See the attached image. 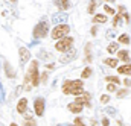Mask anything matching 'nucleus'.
<instances>
[{
	"mask_svg": "<svg viewBox=\"0 0 131 126\" xmlns=\"http://www.w3.org/2000/svg\"><path fill=\"white\" fill-rule=\"evenodd\" d=\"M63 93H64V94L79 96L81 93H84V82H82L81 79H75V81H64Z\"/></svg>",
	"mask_w": 131,
	"mask_h": 126,
	"instance_id": "f257e3e1",
	"label": "nucleus"
},
{
	"mask_svg": "<svg viewBox=\"0 0 131 126\" xmlns=\"http://www.w3.org/2000/svg\"><path fill=\"white\" fill-rule=\"evenodd\" d=\"M38 62L32 61L31 67L28 68V73H26V78H25V85H26V90H31V85L37 87L38 85Z\"/></svg>",
	"mask_w": 131,
	"mask_h": 126,
	"instance_id": "f03ea898",
	"label": "nucleus"
},
{
	"mask_svg": "<svg viewBox=\"0 0 131 126\" xmlns=\"http://www.w3.org/2000/svg\"><path fill=\"white\" fill-rule=\"evenodd\" d=\"M69 32H70V28H69V24H66V23H61V24H57L52 32H50V36L53 38V40H61V38H64L69 35Z\"/></svg>",
	"mask_w": 131,
	"mask_h": 126,
	"instance_id": "7ed1b4c3",
	"label": "nucleus"
},
{
	"mask_svg": "<svg viewBox=\"0 0 131 126\" xmlns=\"http://www.w3.org/2000/svg\"><path fill=\"white\" fill-rule=\"evenodd\" d=\"M49 32V23L46 20H41L35 28H34V38H44Z\"/></svg>",
	"mask_w": 131,
	"mask_h": 126,
	"instance_id": "20e7f679",
	"label": "nucleus"
},
{
	"mask_svg": "<svg viewBox=\"0 0 131 126\" xmlns=\"http://www.w3.org/2000/svg\"><path fill=\"white\" fill-rule=\"evenodd\" d=\"M72 46H73V38H70V36H64V38H61V40L57 41L55 49H57L58 52H67V50L72 49Z\"/></svg>",
	"mask_w": 131,
	"mask_h": 126,
	"instance_id": "39448f33",
	"label": "nucleus"
},
{
	"mask_svg": "<svg viewBox=\"0 0 131 126\" xmlns=\"http://www.w3.org/2000/svg\"><path fill=\"white\" fill-rule=\"evenodd\" d=\"M44 106H46L44 99H41V97L35 99V102H34V108H35V114H37L38 117H43V116H44Z\"/></svg>",
	"mask_w": 131,
	"mask_h": 126,
	"instance_id": "423d86ee",
	"label": "nucleus"
},
{
	"mask_svg": "<svg viewBox=\"0 0 131 126\" xmlns=\"http://www.w3.org/2000/svg\"><path fill=\"white\" fill-rule=\"evenodd\" d=\"M18 55H20V65H25L31 59V52L26 47H20L18 49Z\"/></svg>",
	"mask_w": 131,
	"mask_h": 126,
	"instance_id": "0eeeda50",
	"label": "nucleus"
},
{
	"mask_svg": "<svg viewBox=\"0 0 131 126\" xmlns=\"http://www.w3.org/2000/svg\"><path fill=\"white\" fill-rule=\"evenodd\" d=\"M26 109H28V99L26 97H21L18 100V103H17V112L18 114H25Z\"/></svg>",
	"mask_w": 131,
	"mask_h": 126,
	"instance_id": "6e6552de",
	"label": "nucleus"
},
{
	"mask_svg": "<svg viewBox=\"0 0 131 126\" xmlns=\"http://www.w3.org/2000/svg\"><path fill=\"white\" fill-rule=\"evenodd\" d=\"M75 102H78V103H81V105L90 106V93H81V94L76 97Z\"/></svg>",
	"mask_w": 131,
	"mask_h": 126,
	"instance_id": "1a4fd4ad",
	"label": "nucleus"
},
{
	"mask_svg": "<svg viewBox=\"0 0 131 126\" xmlns=\"http://www.w3.org/2000/svg\"><path fill=\"white\" fill-rule=\"evenodd\" d=\"M82 108H84V105H81V103H78V102H72V103H69V106H67V109H69L70 112H75V114H79V112L82 111Z\"/></svg>",
	"mask_w": 131,
	"mask_h": 126,
	"instance_id": "9d476101",
	"label": "nucleus"
},
{
	"mask_svg": "<svg viewBox=\"0 0 131 126\" xmlns=\"http://www.w3.org/2000/svg\"><path fill=\"white\" fill-rule=\"evenodd\" d=\"M75 56H76V50H75V49L72 47V49H70V53H69V50H67V53L61 56V59H60V61H61L63 64H66V62H70V61H72V59H73Z\"/></svg>",
	"mask_w": 131,
	"mask_h": 126,
	"instance_id": "9b49d317",
	"label": "nucleus"
},
{
	"mask_svg": "<svg viewBox=\"0 0 131 126\" xmlns=\"http://www.w3.org/2000/svg\"><path fill=\"white\" fill-rule=\"evenodd\" d=\"M117 59L128 64V61H130V52H128L127 49H122V50H119V52H117Z\"/></svg>",
	"mask_w": 131,
	"mask_h": 126,
	"instance_id": "f8f14e48",
	"label": "nucleus"
},
{
	"mask_svg": "<svg viewBox=\"0 0 131 126\" xmlns=\"http://www.w3.org/2000/svg\"><path fill=\"white\" fill-rule=\"evenodd\" d=\"M3 68H5V73H6V76H8V78H11V79H12V78H15V70L11 67V64H9V62L3 64Z\"/></svg>",
	"mask_w": 131,
	"mask_h": 126,
	"instance_id": "ddd939ff",
	"label": "nucleus"
},
{
	"mask_svg": "<svg viewBox=\"0 0 131 126\" xmlns=\"http://www.w3.org/2000/svg\"><path fill=\"white\" fill-rule=\"evenodd\" d=\"M117 73L131 76V64H125V65H122V67H117Z\"/></svg>",
	"mask_w": 131,
	"mask_h": 126,
	"instance_id": "4468645a",
	"label": "nucleus"
},
{
	"mask_svg": "<svg viewBox=\"0 0 131 126\" xmlns=\"http://www.w3.org/2000/svg\"><path fill=\"white\" fill-rule=\"evenodd\" d=\"M93 23H96V24H99V23H107V15L105 14H96L95 17H93Z\"/></svg>",
	"mask_w": 131,
	"mask_h": 126,
	"instance_id": "2eb2a0df",
	"label": "nucleus"
},
{
	"mask_svg": "<svg viewBox=\"0 0 131 126\" xmlns=\"http://www.w3.org/2000/svg\"><path fill=\"white\" fill-rule=\"evenodd\" d=\"M104 64L108 65V67H111V68H116V67H117V59H114V58H107V59H104Z\"/></svg>",
	"mask_w": 131,
	"mask_h": 126,
	"instance_id": "dca6fc26",
	"label": "nucleus"
},
{
	"mask_svg": "<svg viewBox=\"0 0 131 126\" xmlns=\"http://www.w3.org/2000/svg\"><path fill=\"white\" fill-rule=\"evenodd\" d=\"M117 41H119L121 44H125V46H128V44H130V36H128L127 33H122V35L117 38Z\"/></svg>",
	"mask_w": 131,
	"mask_h": 126,
	"instance_id": "f3484780",
	"label": "nucleus"
},
{
	"mask_svg": "<svg viewBox=\"0 0 131 126\" xmlns=\"http://www.w3.org/2000/svg\"><path fill=\"white\" fill-rule=\"evenodd\" d=\"M117 49H119L117 43H110V44H108V47H107V52H108V53H116V52H117Z\"/></svg>",
	"mask_w": 131,
	"mask_h": 126,
	"instance_id": "a211bd4d",
	"label": "nucleus"
},
{
	"mask_svg": "<svg viewBox=\"0 0 131 126\" xmlns=\"http://www.w3.org/2000/svg\"><path fill=\"white\" fill-rule=\"evenodd\" d=\"M90 49H92V44L89 43L85 46V62H92V53H90Z\"/></svg>",
	"mask_w": 131,
	"mask_h": 126,
	"instance_id": "6ab92c4d",
	"label": "nucleus"
},
{
	"mask_svg": "<svg viewBox=\"0 0 131 126\" xmlns=\"http://www.w3.org/2000/svg\"><path fill=\"white\" fill-rule=\"evenodd\" d=\"M92 73H93V70H92L90 67H85V68L82 70V73H81V78H82V79H87V78L92 76Z\"/></svg>",
	"mask_w": 131,
	"mask_h": 126,
	"instance_id": "aec40b11",
	"label": "nucleus"
},
{
	"mask_svg": "<svg viewBox=\"0 0 131 126\" xmlns=\"http://www.w3.org/2000/svg\"><path fill=\"white\" fill-rule=\"evenodd\" d=\"M105 81L110 82V84H116V85L121 84V79H119L117 76H105Z\"/></svg>",
	"mask_w": 131,
	"mask_h": 126,
	"instance_id": "412c9836",
	"label": "nucleus"
},
{
	"mask_svg": "<svg viewBox=\"0 0 131 126\" xmlns=\"http://www.w3.org/2000/svg\"><path fill=\"white\" fill-rule=\"evenodd\" d=\"M96 0H90V3H89V8H87V12L89 14H93L95 12V9H96Z\"/></svg>",
	"mask_w": 131,
	"mask_h": 126,
	"instance_id": "4be33fe9",
	"label": "nucleus"
},
{
	"mask_svg": "<svg viewBox=\"0 0 131 126\" xmlns=\"http://www.w3.org/2000/svg\"><path fill=\"white\" fill-rule=\"evenodd\" d=\"M25 126H35V120L32 119V116H26V119H25Z\"/></svg>",
	"mask_w": 131,
	"mask_h": 126,
	"instance_id": "5701e85b",
	"label": "nucleus"
},
{
	"mask_svg": "<svg viewBox=\"0 0 131 126\" xmlns=\"http://www.w3.org/2000/svg\"><path fill=\"white\" fill-rule=\"evenodd\" d=\"M104 11H105L107 14H110V15H114V14H116L114 9H113L111 6H108V5H104Z\"/></svg>",
	"mask_w": 131,
	"mask_h": 126,
	"instance_id": "b1692460",
	"label": "nucleus"
},
{
	"mask_svg": "<svg viewBox=\"0 0 131 126\" xmlns=\"http://www.w3.org/2000/svg\"><path fill=\"white\" fill-rule=\"evenodd\" d=\"M40 79H41V82H43V84H46V82H47V79H49V73H47V71H43V73L40 74Z\"/></svg>",
	"mask_w": 131,
	"mask_h": 126,
	"instance_id": "393cba45",
	"label": "nucleus"
},
{
	"mask_svg": "<svg viewBox=\"0 0 131 126\" xmlns=\"http://www.w3.org/2000/svg\"><path fill=\"white\" fill-rule=\"evenodd\" d=\"M52 20L58 24V21H64V20H66V15H64V14H63V15H53V18H52Z\"/></svg>",
	"mask_w": 131,
	"mask_h": 126,
	"instance_id": "a878e982",
	"label": "nucleus"
},
{
	"mask_svg": "<svg viewBox=\"0 0 131 126\" xmlns=\"http://www.w3.org/2000/svg\"><path fill=\"white\" fill-rule=\"evenodd\" d=\"M119 24H121V14L114 15V20H113V26H114V28H117Z\"/></svg>",
	"mask_w": 131,
	"mask_h": 126,
	"instance_id": "bb28decb",
	"label": "nucleus"
},
{
	"mask_svg": "<svg viewBox=\"0 0 131 126\" xmlns=\"http://www.w3.org/2000/svg\"><path fill=\"white\" fill-rule=\"evenodd\" d=\"M107 90H108L110 93H113V91H117V87H116V84H110V82H108V85H107Z\"/></svg>",
	"mask_w": 131,
	"mask_h": 126,
	"instance_id": "cd10ccee",
	"label": "nucleus"
},
{
	"mask_svg": "<svg viewBox=\"0 0 131 126\" xmlns=\"http://www.w3.org/2000/svg\"><path fill=\"white\" fill-rule=\"evenodd\" d=\"M69 6H70V5H69V0H61V9H63V11H67Z\"/></svg>",
	"mask_w": 131,
	"mask_h": 126,
	"instance_id": "c85d7f7f",
	"label": "nucleus"
},
{
	"mask_svg": "<svg viewBox=\"0 0 131 126\" xmlns=\"http://www.w3.org/2000/svg\"><path fill=\"white\" fill-rule=\"evenodd\" d=\"M110 102V96L108 94H102L101 96V103H108Z\"/></svg>",
	"mask_w": 131,
	"mask_h": 126,
	"instance_id": "c756f323",
	"label": "nucleus"
},
{
	"mask_svg": "<svg viewBox=\"0 0 131 126\" xmlns=\"http://www.w3.org/2000/svg\"><path fill=\"white\" fill-rule=\"evenodd\" d=\"M116 93H117V97H125V96L128 94V90H119Z\"/></svg>",
	"mask_w": 131,
	"mask_h": 126,
	"instance_id": "7c9ffc66",
	"label": "nucleus"
},
{
	"mask_svg": "<svg viewBox=\"0 0 131 126\" xmlns=\"http://www.w3.org/2000/svg\"><path fill=\"white\" fill-rule=\"evenodd\" d=\"M73 122H75V123H73V125H75V126H85V125H84V123H82V120H81L79 117H76V119H75Z\"/></svg>",
	"mask_w": 131,
	"mask_h": 126,
	"instance_id": "2f4dec72",
	"label": "nucleus"
},
{
	"mask_svg": "<svg viewBox=\"0 0 131 126\" xmlns=\"http://www.w3.org/2000/svg\"><path fill=\"white\" fill-rule=\"evenodd\" d=\"M101 123H102V126H110V120H108V119H107V117H104V119H102V122H101Z\"/></svg>",
	"mask_w": 131,
	"mask_h": 126,
	"instance_id": "473e14b6",
	"label": "nucleus"
},
{
	"mask_svg": "<svg viewBox=\"0 0 131 126\" xmlns=\"http://www.w3.org/2000/svg\"><path fill=\"white\" fill-rule=\"evenodd\" d=\"M119 14H121V15L125 14V8H124V6H119Z\"/></svg>",
	"mask_w": 131,
	"mask_h": 126,
	"instance_id": "72a5a7b5",
	"label": "nucleus"
},
{
	"mask_svg": "<svg viewBox=\"0 0 131 126\" xmlns=\"http://www.w3.org/2000/svg\"><path fill=\"white\" fill-rule=\"evenodd\" d=\"M124 17H125V21H127V23L130 24V15H128V14L125 12V14H124Z\"/></svg>",
	"mask_w": 131,
	"mask_h": 126,
	"instance_id": "f704fd0d",
	"label": "nucleus"
},
{
	"mask_svg": "<svg viewBox=\"0 0 131 126\" xmlns=\"http://www.w3.org/2000/svg\"><path fill=\"white\" fill-rule=\"evenodd\" d=\"M107 111H108V114H114V108H111V106H108Z\"/></svg>",
	"mask_w": 131,
	"mask_h": 126,
	"instance_id": "c9c22d12",
	"label": "nucleus"
},
{
	"mask_svg": "<svg viewBox=\"0 0 131 126\" xmlns=\"http://www.w3.org/2000/svg\"><path fill=\"white\" fill-rule=\"evenodd\" d=\"M124 84H125L127 87H131V81H130V79H125V81H124Z\"/></svg>",
	"mask_w": 131,
	"mask_h": 126,
	"instance_id": "e433bc0d",
	"label": "nucleus"
},
{
	"mask_svg": "<svg viewBox=\"0 0 131 126\" xmlns=\"http://www.w3.org/2000/svg\"><path fill=\"white\" fill-rule=\"evenodd\" d=\"M96 32H98L96 28H92V35H96Z\"/></svg>",
	"mask_w": 131,
	"mask_h": 126,
	"instance_id": "4c0bfd02",
	"label": "nucleus"
},
{
	"mask_svg": "<svg viewBox=\"0 0 131 126\" xmlns=\"http://www.w3.org/2000/svg\"><path fill=\"white\" fill-rule=\"evenodd\" d=\"M9 2H11V3H15V2H17V0H9Z\"/></svg>",
	"mask_w": 131,
	"mask_h": 126,
	"instance_id": "58836bf2",
	"label": "nucleus"
},
{
	"mask_svg": "<svg viewBox=\"0 0 131 126\" xmlns=\"http://www.w3.org/2000/svg\"><path fill=\"white\" fill-rule=\"evenodd\" d=\"M11 126H17V125H15V123H12V125H11Z\"/></svg>",
	"mask_w": 131,
	"mask_h": 126,
	"instance_id": "ea45409f",
	"label": "nucleus"
},
{
	"mask_svg": "<svg viewBox=\"0 0 131 126\" xmlns=\"http://www.w3.org/2000/svg\"><path fill=\"white\" fill-rule=\"evenodd\" d=\"M105 2H110V0H105Z\"/></svg>",
	"mask_w": 131,
	"mask_h": 126,
	"instance_id": "a19ab883",
	"label": "nucleus"
},
{
	"mask_svg": "<svg viewBox=\"0 0 131 126\" xmlns=\"http://www.w3.org/2000/svg\"><path fill=\"white\" fill-rule=\"evenodd\" d=\"M73 126H75V125H73Z\"/></svg>",
	"mask_w": 131,
	"mask_h": 126,
	"instance_id": "79ce46f5",
	"label": "nucleus"
}]
</instances>
